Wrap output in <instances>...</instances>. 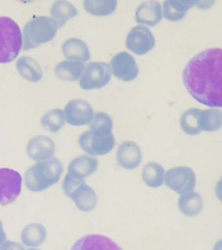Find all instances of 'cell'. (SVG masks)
Returning <instances> with one entry per match:
<instances>
[{"mask_svg": "<svg viewBox=\"0 0 222 250\" xmlns=\"http://www.w3.org/2000/svg\"><path fill=\"white\" fill-rule=\"evenodd\" d=\"M142 152L137 144L132 142L122 143L117 152L119 165L126 169H133L141 164Z\"/></svg>", "mask_w": 222, "mask_h": 250, "instance_id": "12", "label": "cell"}, {"mask_svg": "<svg viewBox=\"0 0 222 250\" xmlns=\"http://www.w3.org/2000/svg\"><path fill=\"white\" fill-rule=\"evenodd\" d=\"M111 68L116 77L125 82L132 81L139 73L135 60L126 52L119 53L114 57L111 61Z\"/></svg>", "mask_w": 222, "mask_h": 250, "instance_id": "11", "label": "cell"}, {"mask_svg": "<svg viewBox=\"0 0 222 250\" xmlns=\"http://www.w3.org/2000/svg\"><path fill=\"white\" fill-rule=\"evenodd\" d=\"M65 120L73 126H83L92 121L94 112L91 105L82 100H74L66 105L64 110Z\"/></svg>", "mask_w": 222, "mask_h": 250, "instance_id": "10", "label": "cell"}, {"mask_svg": "<svg viewBox=\"0 0 222 250\" xmlns=\"http://www.w3.org/2000/svg\"><path fill=\"white\" fill-rule=\"evenodd\" d=\"M6 240L4 230H3L2 222L0 220V245Z\"/></svg>", "mask_w": 222, "mask_h": 250, "instance_id": "32", "label": "cell"}, {"mask_svg": "<svg viewBox=\"0 0 222 250\" xmlns=\"http://www.w3.org/2000/svg\"><path fill=\"white\" fill-rule=\"evenodd\" d=\"M155 45L153 33L147 27L136 26L132 28L126 39V46L136 55H144Z\"/></svg>", "mask_w": 222, "mask_h": 250, "instance_id": "9", "label": "cell"}, {"mask_svg": "<svg viewBox=\"0 0 222 250\" xmlns=\"http://www.w3.org/2000/svg\"><path fill=\"white\" fill-rule=\"evenodd\" d=\"M63 170L61 162L56 158L38 162L25 173V184L30 191H43L60 181Z\"/></svg>", "mask_w": 222, "mask_h": 250, "instance_id": "2", "label": "cell"}, {"mask_svg": "<svg viewBox=\"0 0 222 250\" xmlns=\"http://www.w3.org/2000/svg\"><path fill=\"white\" fill-rule=\"evenodd\" d=\"M22 46L20 27L9 17H0V63L7 64L18 56Z\"/></svg>", "mask_w": 222, "mask_h": 250, "instance_id": "3", "label": "cell"}, {"mask_svg": "<svg viewBox=\"0 0 222 250\" xmlns=\"http://www.w3.org/2000/svg\"><path fill=\"white\" fill-rule=\"evenodd\" d=\"M196 182L194 171L188 167L172 168L166 172L165 184L169 188L179 194L192 191L196 186Z\"/></svg>", "mask_w": 222, "mask_h": 250, "instance_id": "8", "label": "cell"}, {"mask_svg": "<svg viewBox=\"0 0 222 250\" xmlns=\"http://www.w3.org/2000/svg\"><path fill=\"white\" fill-rule=\"evenodd\" d=\"M98 160L85 155L76 158L69 164L68 175L81 180L94 173L98 167Z\"/></svg>", "mask_w": 222, "mask_h": 250, "instance_id": "17", "label": "cell"}, {"mask_svg": "<svg viewBox=\"0 0 222 250\" xmlns=\"http://www.w3.org/2000/svg\"><path fill=\"white\" fill-rule=\"evenodd\" d=\"M55 152L54 141L45 136L35 137L27 146V152L32 159L36 161L49 159Z\"/></svg>", "mask_w": 222, "mask_h": 250, "instance_id": "13", "label": "cell"}, {"mask_svg": "<svg viewBox=\"0 0 222 250\" xmlns=\"http://www.w3.org/2000/svg\"><path fill=\"white\" fill-rule=\"evenodd\" d=\"M80 210L89 212L96 206L97 197L96 193L85 183L76 187L69 195Z\"/></svg>", "mask_w": 222, "mask_h": 250, "instance_id": "16", "label": "cell"}, {"mask_svg": "<svg viewBox=\"0 0 222 250\" xmlns=\"http://www.w3.org/2000/svg\"><path fill=\"white\" fill-rule=\"evenodd\" d=\"M222 111L217 109L202 111L200 116V128L205 132H214L222 126Z\"/></svg>", "mask_w": 222, "mask_h": 250, "instance_id": "27", "label": "cell"}, {"mask_svg": "<svg viewBox=\"0 0 222 250\" xmlns=\"http://www.w3.org/2000/svg\"><path fill=\"white\" fill-rule=\"evenodd\" d=\"M142 178L148 187H161L164 183V169L159 164L151 162L144 167L142 171Z\"/></svg>", "mask_w": 222, "mask_h": 250, "instance_id": "25", "label": "cell"}, {"mask_svg": "<svg viewBox=\"0 0 222 250\" xmlns=\"http://www.w3.org/2000/svg\"><path fill=\"white\" fill-rule=\"evenodd\" d=\"M0 250H26L20 244L12 241H6L1 244Z\"/></svg>", "mask_w": 222, "mask_h": 250, "instance_id": "31", "label": "cell"}, {"mask_svg": "<svg viewBox=\"0 0 222 250\" xmlns=\"http://www.w3.org/2000/svg\"><path fill=\"white\" fill-rule=\"evenodd\" d=\"M222 50L209 48L190 61L182 72L183 83L190 95L202 104L221 107Z\"/></svg>", "mask_w": 222, "mask_h": 250, "instance_id": "1", "label": "cell"}, {"mask_svg": "<svg viewBox=\"0 0 222 250\" xmlns=\"http://www.w3.org/2000/svg\"><path fill=\"white\" fill-rule=\"evenodd\" d=\"M62 52L69 60L87 62L90 59L88 47L79 39L71 38L65 41L62 45Z\"/></svg>", "mask_w": 222, "mask_h": 250, "instance_id": "18", "label": "cell"}, {"mask_svg": "<svg viewBox=\"0 0 222 250\" xmlns=\"http://www.w3.org/2000/svg\"><path fill=\"white\" fill-rule=\"evenodd\" d=\"M91 122L89 125L91 131L102 133V134L112 133V119L107 113L102 112L95 113Z\"/></svg>", "mask_w": 222, "mask_h": 250, "instance_id": "30", "label": "cell"}, {"mask_svg": "<svg viewBox=\"0 0 222 250\" xmlns=\"http://www.w3.org/2000/svg\"><path fill=\"white\" fill-rule=\"evenodd\" d=\"M178 205L183 214L188 216H194L202 210V199L199 193L190 191L182 195L179 198Z\"/></svg>", "mask_w": 222, "mask_h": 250, "instance_id": "23", "label": "cell"}, {"mask_svg": "<svg viewBox=\"0 0 222 250\" xmlns=\"http://www.w3.org/2000/svg\"><path fill=\"white\" fill-rule=\"evenodd\" d=\"M58 28L51 18L39 17L29 21L23 29V50H31L51 41Z\"/></svg>", "mask_w": 222, "mask_h": 250, "instance_id": "4", "label": "cell"}, {"mask_svg": "<svg viewBox=\"0 0 222 250\" xmlns=\"http://www.w3.org/2000/svg\"><path fill=\"white\" fill-rule=\"evenodd\" d=\"M22 177L15 170L0 169V205L6 206L16 200L22 188Z\"/></svg>", "mask_w": 222, "mask_h": 250, "instance_id": "6", "label": "cell"}, {"mask_svg": "<svg viewBox=\"0 0 222 250\" xmlns=\"http://www.w3.org/2000/svg\"><path fill=\"white\" fill-rule=\"evenodd\" d=\"M83 62L75 61H63L56 65V75L64 81H76L81 77L84 70Z\"/></svg>", "mask_w": 222, "mask_h": 250, "instance_id": "20", "label": "cell"}, {"mask_svg": "<svg viewBox=\"0 0 222 250\" xmlns=\"http://www.w3.org/2000/svg\"><path fill=\"white\" fill-rule=\"evenodd\" d=\"M17 69L25 79L32 82H38L42 78V70L40 64L34 59L22 57L17 60Z\"/></svg>", "mask_w": 222, "mask_h": 250, "instance_id": "22", "label": "cell"}, {"mask_svg": "<svg viewBox=\"0 0 222 250\" xmlns=\"http://www.w3.org/2000/svg\"><path fill=\"white\" fill-rule=\"evenodd\" d=\"M162 19V13L160 2L144 1L136 11V21L141 24L155 26Z\"/></svg>", "mask_w": 222, "mask_h": 250, "instance_id": "15", "label": "cell"}, {"mask_svg": "<svg viewBox=\"0 0 222 250\" xmlns=\"http://www.w3.org/2000/svg\"><path fill=\"white\" fill-rule=\"evenodd\" d=\"M52 19L61 27L65 25L69 19L78 15L77 9L73 4L67 1H58L52 5L50 9Z\"/></svg>", "mask_w": 222, "mask_h": 250, "instance_id": "21", "label": "cell"}, {"mask_svg": "<svg viewBox=\"0 0 222 250\" xmlns=\"http://www.w3.org/2000/svg\"><path fill=\"white\" fill-rule=\"evenodd\" d=\"M118 1L114 0H102V1H84L83 7L85 11L91 15L102 17L111 15L115 11Z\"/></svg>", "mask_w": 222, "mask_h": 250, "instance_id": "28", "label": "cell"}, {"mask_svg": "<svg viewBox=\"0 0 222 250\" xmlns=\"http://www.w3.org/2000/svg\"><path fill=\"white\" fill-rule=\"evenodd\" d=\"M110 79L109 64L104 62H91L85 68L79 83L83 89H99L106 85Z\"/></svg>", "mask_w": 222, "mask_h": 250, "instance_id": "7", "label": "cell"}, {"mask_svg": "<svg viewBox=\"0 0 222 250\" xmlns=\"http://www.w3.org/2000/svg\"><path fill=\"white\" fill-rule=\"evenodd\" d=\"M201 113V109L192 108L183 113L181 117L180 125L186 134L193 136L202 132L200 128Z\"/></svg>", "mask_w": 222, "mask_h": 250, "instance_id": "26", "label": "cell"}, {"mask_svg": "<svg viewBox=\"0 0 222 250\" xmlns=\"http://www.w3.org/2000/svg\"><path fill=\"white\" fill-rule=\"evenodd\" d=\"M65 124V117L61 109H54L46 113L41 119V125L50 132H57Z\"/></svg>", "mask_w": 222, "mask_h": 250, "instance_id": "29", "label": "cell"}, {"mask_svg": "<svg viewBox=\"0 0 222 250\" xmlns=\"http://www.w3.org/2000/svg\"><path fill=\"white\" fill-rule=\"evenodd\" d=\"M71 250H122L106 236L100 234H88L76 242Z\"/></svg>", "mask_w": 222, "mask_h": 250, "instance_id": "14", "label": "cell"}, {"mask_svg": "<svg viewBox=\"0 0 222 250\" xmlns=\"http://www.w3.org/2000/svg\"><path fill=\"white\" fill-rule=\"evenodd\" d=\"M79 144L85 152L91 155H104L114 148L116 141L112 133L102 134L90 130L81 135Z\"/></svg>", "mask_w": 222, "mask_h": 250, "instance_id": "5", "label": "cell"}, {"mask_svg": "<svg viewBox=\"0 0 222 250\" xmlns=\"http://www.w3.org/2000/svg\"><path fill=\"white\" fill-rule=\"evenodd\" d=\"M198 3V1H177V0L163 1V16L168 21H181L186 16L188 10Z\"/></svg>", "mask_w": 222, "mask_h": 250, "instance_id": "19", "label": "cell"}, {"mask_svg": "<svg viewBox=\"0 0 222 250\" xmlns=\"http://www.w3.org/2000/svg\"><path fill=\"white\" fill-rule=\"evenodd\" d=\"M28 250H38V249H28Z\"/></svg>", "mask_w": 222, "mask_h": 250, "instance_id": "33", "label": "cell"}, {"mask_svg": "<svg viewBox=\"0 0 222 250\" xmlns=\"http://www.w3.org/2000/svg\"><path fill=\"white\" fill-rule=\"evenodd\" d=\"M46 236V229L42 225L32 224L28 225L23 229L21 239L25 245L38 246L43 243Z\"/></svg>", "mask_w": 222, "mask_h": 250, "instance_id": "24", "label": "cell"}]
</instances>
